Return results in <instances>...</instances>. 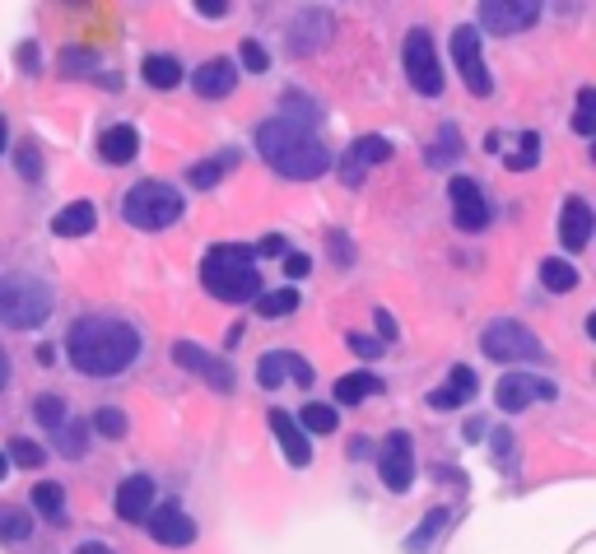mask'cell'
Listing matches in <instances>:
<instances>
[{"instance_id":"681fc988","label":"cell","mask_w":596,"mask_h":554,"mask_svg":"<svg viewBox=\"0 0 596 554\" xmlns=\"http://www.w3.org/2000/svg\"><path fill=\"white\" fill-rule=\"evenodd\" d=\"M5 475H10V457H5V452H0V480H5Z\"/></svg>"},{"instance_id":"7a4b0ae2","label":"cell","mask_w":596,"mask_h":554,"mask_svg":"<svg viewBox=\"0 0 596 554\" xmlns=\"http://www.w3.org/2000/svg\"><path fill=\"white\" fill-rule=\"evenodd\" d=\"M257 149L275 173L294 177V182H312V177H322L331 168V149L317 140V131L294 126L285 117H271V122L257 126Z\"/></svg>"},{"instance_id":"d6986e66","label":"cell","mask_w":596,"mask_h":554,"mask_svg":"<svg viewBox=\"0 0 596 554\" xmlns=\"http://www.w3.org/2000/svg\"><path fill=\"white\" fill-rule=\"evenodd\" d=\"M117 513H122L126 522H145V517L154 513V480H149V475L122 480V489H117Z\"/></svg>"},{"instance_id":"4dcf8cb0","label":"cell","mask_w":596,"mask_h":554,"mask_svg":"<svg viewBox=\"0 0 596 554\" xmlns=\"http://www.w3.org/2000/svg\"><path fill=\"white\" fill-rule=\"evenodd\" d=\"M94 429L103 433V438H112V443H117V438H126V433H131V419H126V410L103 406V410L94 415Z\"/></svg>"},{"instance_id":"e575fe53","label":"cell","mask_w":596,"mask_h":554,"mask_svg":"<svg viewBox=\"0 0 596 554\" xmlns=\"http://www.w3.org/2000/svg\"><path fill=\"white\" fill-rule=\"evenodd\" d=\"M33 415H38V424H47V429H61V424H66V401H61V396H38V401H33Z\"/></svg>"},{"instance_id":"9c48e42d","label":"cell","mask_w":596,"mask_h":554,"mask_svg":"<svg viewBox=\"0 0 596 554\" xmlns=\"http://www.w3.org/2000/svg\"><path fill=\"white\" fill-rule=\"evenodd\" d=\"M452 56H457V66H461V80H466V89H471L475 98H485L489 89H494V80H489L485 61H480V28L461 24L457 33H452Z\"/></svg>"},{"instance_id":"d4e9b609","label":"cell","mask_w":596,"mask_h":554,"mask_svg":"<svg viewBox=\"0 0 596 554\" xmlns=\"http://www.w3.org/2000/svg\"><path fill=\"white\" fill-rule=\"evenodd\" d=\"M541 284L550 294H573V289H578V271H573L569 261L550 257V261H541Z\"/></svg>"},{"instance_id":"1f68e13d","label":"cell","mask_w":596,"mask_h":554,"mask_svg":"<svg viewBox=\"0 0 596 554\" xmlns=\"http://www.w3.org/2000/svg\"><path fill=\"white\" fill-rule=\"evenodd\" d=\"M443 522H447V508H434V513L420 522V531H410V536H406V550H410V554H424V545L434 541Z\"/></svg>"},{"instance_id":"277c9868","label":"cell","mask_w":596,"mask_h":554,"mask_svg":"<svg viewBox=\"0 0 596 554\" xmlns=\"http://www.w3.org/2000/svg\"><path fill=\"white\" fill-rule=\"evenodd\" d=\"M52 289L38 275H0V322L14 331H33L52 317Z\"/></svg>"},{"instance_id":"6da1fadb","label":"cell","mask_w":596,"mask_h":554,"mask_svg":"<svg viewBox=\"0 0 596 554\" xmlns=\"http://www.w3.org/2000/svg\"><path fill=\"white\" fill-rule=\"evenodd\" d=\"M66 354L84 378H117V373H126V368L136 364L140 331L131 322H122V317L94 312V317H80V322L70 326Z\"/></svg>"},{"instance_id":"f6af8a7d","label":"cell","mask_w":596,"mask_h":554,"mask_svg":"<svg viewBox=\"0 0 596 554\" xmlns=\"http://www.w3.org/2000/svg\"><path fill=\"white\" fill-rule=\"evenodd\" d=\"M275 252H285V238H280V233H271V238L261 243V257H275Z\"/></svg>"},{"instance_id":"74e56055","label":"cell","mask_w":596,"mask_h":554,"mask_svg":"<svg viewBox=\"0 0 596 554\" xmlns=\"http://www.w3.org/2000/svg\"><path fill=\"white\" fill-rule=\"evenodd\" d=\"M238 61H243L252 75H266V70H271V56H266V47H261L257 38H247L243 47H238Z\"/></svg>"},{"instance_id":"d590c367","label":"cell","mask_w":596,"mask_h":554,"mask_svg":"<svg viewBox=\"0 0 596 554\" xmlns=\"http://www.w3.org/2000/svg\"><path fill=\"white\" fill-rule=\"evenodd\" d=\"M573 131H578V136H592V131H596V89H583V94H578Z\"/></svg>"},{"instance_id":"d6a6232c","label":"cell","mask_w":596,"mask_h":554,"mask_svg":"<svg viewBox=\"0 0 596 554\" xmlns=\"http://www.w3.org/2000/svg\"><path fill=\"white\" fill-rule=\"evenodd\" d=\"M285 122H294V126H308V131H312V126L322 122V112H317V108H308V98H303V94H294V89H289V94H285Z\"/></svg>"},{"instance_id":"7dc6e473","label":"cell","mask_w":596,"mask_h":554,"mask_svg":"<svg viewBox=\"0 0 596 554\" xmlns=\"http://www.w3.org/2000/svg\"><path fill=\"white\" fill-rule=\"evenodd\" d=\"M378 326H382V336H387V340L396 336V322H392V312H378Z\"/></svg>"},{"instance_id":"83f0119b","label":"cell","mask_w":596,"mask_h":554,"mask_svg":"<svg viewBox=\"0 0 596 554\" xmlns=\"http://www.w3.org/2000/svg\"><path fill=\"white\" fill-rule=\"evenodd\" d=\"M233 163H238V154H219V159H205V163H196V168H191V187H201V191H210L219 182V177H224V168H233Z\"/></svg>"},{"instance_id":"4316f807","label":"cell","mask_w":596,"mask_h":554,"mask_svg":"<svg viewBox=\"0 0 596 554\" xmlns=\"http://www.w3.org/2000/svg\"><path fill=\"white\" fill-rule=\"evenodd\" d=\"M56 438H61V457H84V447H89V424L84 419H66L61 429H52Z\"/></svg>"},{"instance_id":"ee69618b","label":"cell","mask_w":596,"mask_h":554,"mask_svg":"<svg viewBox=\"0 0 596 554\" xmlns=\"http://www.w3.org/2000/svg\"><path fill=\"white\" fill-rule=\"evenodd\" d=\"M196 10H201L205 19H224V14H229V0H196Z\"/></svg>"},{"instance_id":"4fadbf2b","label":"cell","mask_w":596,"mask_h":554,"mask_svg":"<svg viewBox=\"0 0 596 554\" xmlns=\"http://www.w3.org/2000/svg\"><path fill=\"white\" fill-rule=\"evenodd\" d=\"M447 191H452V205H457V229H466V233L485 229V224H489V205H485L480 182H475V177H452Z\"/></svg>"},{"instance_id":"5b68a950","label":"cell","mask_w":596,"mask_h":554,"mask_svg":"<svg viewBox=\"0 0 596 554\" xmlns=\"http://www.w3.org/2000/svg\"><path fill=\"white\" fill-rule=\"evenodd\" d=\"M122 215L131 229L159 233L168 224H177V215H182V191L168 187V182H136V187L126 191Z\"/></svg>"},{"instance_id":"60d3db41","label":"cell","mask_w":596,"mask_h":554,"mask_svg":"<svg viewBox=\"0 0 596 554\" xmlns=\"http://www.w3.org/2000/svg\"><path fill=\"white\" fill-rule=\"evenodd\" d=\"M308 271H312V261L303 257V252H289V257H285V275H289V280H303Z\"/></svg>"},{"instance_id":"836d02e7","label":"cell","mask_w":596,"mask_h":554,"mask_svg":"<svg viewBox=\"0 0 596 554\" xmlns=\"http://www.w3.org/2000/svg\"><path fill=\"white\" fill-rule=\"evenodd\" d=\"M303 429L308 433H336V406H322V401L303 406Z\"/></svg>"},{"instance_id":"8d00e7d4","label":"cell","mask_w":596,"mask_h":554,"mask_svg":"<svg viewBox=\"0 0 596 554\" xmlns=\"http://www.w3.org/2000/svg\"><path fill=\"white\" fill-rule=\"evenodd\" d=\"M10 461H14V466H24V471H38L42 461H47V452H42L38 443H28V438H14V443H10Z\"/></svg>"},{"instance_id":"ac0fdd59","label":"cell","mask_w":596,"mask_h":554,"mask_svg":"<svg viewBox=\"0 0 596 554\" xmlns=\"http://www.w3.org/2000/svg\"><path fill=\"white\" fill-rule=\"evenodd\" d=\"M191 84H196V94H201V98H229L233 84H238V66H233L229 56H215V61L196 66Z\"/></svg>"},{"instance_id":"f907efd6","label":"cell","mask_w":596,"mask_h":554,"mask_svg":"<svg viewBox=\"0 0 596 554\" xmlns=\"http://www.w3.org/2000/svg\"><path fill=\"white\" fill-rule=\"evenodd\" d=\"M5 136H10V131H5V117H0V149H5Z\"/></svg>"},{"instance_id":"8992f818","label":"cell","mask_w":596,"mask_h":554,"mask_svg":"<svg viewBox=\"0 0 596 554\" xmlns=\"http://www.w3.org/2000/svg\"><path fill=\"white\" fill-rule=\"evenodd\" d=\"M480 350L494 364H522V359H541L545 345L536 340V331H527L522 322H489L480 331Z\"/></svg>"},{"instance_id":"c3c4849f","label":"cell","mask_w":596,"mask_h":554,"mask_svg":"<svg viewBox=\"0 0 596 554\" xmlns=\"http://www.w3.org/2000/svg\"><path fill=\"white\" fill-rule=\"evenodd\" d=\"M75 554H112V550H108V545H103V541H84Z\"/></svg>"},{"instance_id":"484cf974","label":"cell","mask_w":596,"mask_h":554,"mask_svg":"<svg viewBox=\"0 0 596 554\" xmlns=\"http://www.w3.org/2000/svg\"><path fill=\"white\" fill-rule=\"evenodd\" d=\"M33 508H38L42 517H52V522H61V517H66V489L52 485V480H42V485H33Z\"/></svg>"},{"instance_id":"ffe728a7","label":"cell","mask_w":596,"mask_h":554,"mask_svg":"<svg viewBox=\"0 0 596 554\" xmlns=\"http://www.w3.org/2000/svg\"><path fill=\"white\" fill-rule=\"evenodd\" d=\"M271 429H275V438H280V447H285L289 466H308V461H312V443L303 438V429L294 424V415H285V410H271Z\"/></svg>"},{"instance_id":"30bf717a","label":"cell","mask_w":596,"mask_h":554,"mask_svg":"<svg viewBox=\"0 0 596 554\" xmlns=\"http://www.w3.org/2000/svg\"><path fill=\"white\" fill-rule=\"evenodd\" d=\"M173 364L187 368V373H196V378H205L215 392H233V368L219 364L215 354H205L201 345H191V340H177L173 345Z\"/></svg>"},{"instance_id":"f35d334b","label":"cell","mask_w":596,"mask_h":554,"mask_svg":"<svg viewBox=\"0 0 596 554\" xmlns=\"http://www.w3.org/2000/svg\"><path fill=\"white\" fill-rule=\"evenodd\" d=\"M536 131H527V136H522V149H517V154H508V168H513V173H522V168H536V154H541V145H536Z\"/></svg>"},{"instance_id":"2e32d148","label":"cell","mask_w":596,"mask_h":554,"mask_svg":"<svg viewBox=\"0 0 596 554\" xmlns=\"http://www.w3.org/2000/svg\"><path fill=\"white\" fill-rule=\"evenodd\" d=\"M592 224H596L592 205H587L583 196H569V201H564V215H559V238H564V247H569V252H583L587 238H592Z\"/></svg>"},{"instance_id":"ab89813d","label":"cell","mask_w":596,"mask_h":554,"mask_svg":"<svg viewBox=\"0 0 596 554\" xmlns=\"http://www.w3.org/2000/svg\"><path fill=\"white\" fill-rule=\"evenodd\" d=\"M461 401H466V396H461L457 387H452V382H447V387H434V392H429V406H434V410H457Z\"/></svg>"},{"instance_id":"7c38bea8","label":"cell","mask_w":596,"mask_h":554,"mask_svg":"<svg viewBox=\"0 0 596 554\" xmlns=\"http://www.w3.org/2000/svg\"><path fill=\"white\" fill-rule=\"evenodd\" d=\"M555 396V382L545 378H531V373H508V378H499V387H494V401H499V410H527L531 401H550Z\"/></svg>"},{"instance_id":"cb8c5ba5","label":"cell","mask_w":596,"mask_h":554,"mask_svg":"<svg viewBox=\"0 0 596 554\" xmlns=\"http://www.w3.org/2000/svg\"><path fill=\"white\" fill-rule=\"evenodd\" d=\"M149 89H177L182 84V66H177L173 56H145V66H140Z\"/></svg>"},{"instance_id":"5bb4252c","label":"cell","mask_w":596,"mask_h":554,"mask_svg":"<svg viewBox=\"0 0 596 554\" xmlns=\"http://www.w3.org/2000/svg\"><path fill=\"white\" fill-rule=\"evenodd\" d=\"M285 378H294L298 387H308L312 382V368H308V359L303 354H294V350H271V354H261V364H257V382L271 392V387H280Z\"/></svg>"},{"instance_id":"f546056e","label":"cell","mask_w":596,"mask_h":554,"mask_svg":"<svg viewBox=\"0 0 596 554\" xmlns=\"http://www.w3.org/2000/svg\"><path fill=\"white\" fill-rule=\"evenodd\" d=\"M28 531H33V513L0 508V541H28Z\"/></svg>"},{"instance_id":"e0dca14e","label":"cell","mask_w":596,"mask_h":554,"mask_svg":"<svg viewBox=\"0 0 596 554\" xmlns=\"http://www.w3.org/2000/svg\"><path fill=\"white\" fill-rule=\"evenodd\" d=\"M387 159H392V140L364 136V140H354V149L345 154V163H340V173H345V182H350V187H359V182H364L368 163H387Z\"/></svg>"},{"instance_id":"9a60e30c","label":"cell","mask_w":596,"mask_h":554,"mask_svg":"<svg viewBox=\"0 0 596 554\" xmlns=\"http://www.w3.org/2000/svg\"><path fill=\"white\" fill-rule=\"evenodd\" d=\"M149 536L159 545H191L196 541V522H191L177 503H163V508L149 513Z\"/></svg>"},{"instance_id":"3957f363","label":"cell","mask_w":596,"mask_h":554,"mask_svg":"<svg viewBox=\"0 0 596 554\" xmlns=\"http://www.w3.org/2000/svg\"><path fill=\"white\" fill-rule=\"evenodd\" d=\"M201 284L210 289L215 298L224 303H252L261 289V275H257V257L252 247L243 243H224V247H210L201 261Z\"/></svg>"},{"instance_id":"7402d4cb","label":"cell","mask_w":596,"mask_h":554,"mask_svg":"<svg viewBox=\"0 0 596 554\" xmlns=\"http://www.w3.org/2000/svg\"><path fill=\"white\" fill-rule=\"evenodd\" d=\"M94 224H98L94 205L75 201V205H66V210L52 219V233H56V238H84V233H94Z\"/></svg>"},{"instance_id":"44dd1931","label":"cell","mask_w":596,"mask_h":554,"mask_svg":"<svg viewBox=\"0 0 596 554\" xmlns=\"http://www.w3.org/2000/svg\"><path fill=\"white\" fill-rule=\"evenodd\" d=\"M98 154L108 163H131L140 154V131L136 126H108L103 140H98Z\"/></svg>"},{"instance_id":"603a6c76","label":"cell","mask_w":596,"mask_h":554,"mask_svg":"<svg viewBox=\"0 0 596 554\" xmlns=\"http://www.w3.org/2000/svg\"><path fill=\"white\" fill-rule=\"evenodd\" d=\"M373 396H382V378H373V373H345L336 382V401H345V406H364Z\"/></svg>"},{"instance_id":"f1b7e54d","label":"cell","mask_w":596,"mask_h":554,"mask_svg":"<svg viewBox=\"0 0 596 554\" xmlns=\"http://www.w3.org/2000/svg\"><path fill=\"white\" fill-rule=\"evenodd\" d=\"M252 303H257L261 317H285V312L298 308V289H271V294H257Z\"/></svg>"},{"instance_id":"7bdbcfd3","label":"cell","mask_w":596,"mask_h":554,"mask_svg":"<svg viewBox=\"0 0 596 554\" xmlns=\"http://www.w3.org/2000/svg\"><path fill=\"white\" fill-rule=\"evenodd\" d=\"M19 173H24V177H38V173H42L38 149H19Z\"/></svg>"},{"instance_id":"b9f144b4","label":"cell","mask_w":596,"mask_h":554,"mask_svg":"<svg viewBox=\"0 0 596 554\" xmlns=\"http://www.w3.org/2000/svg\"><path fill=\"white\" fill-rule=\"evenodd\" d=\"M350 350L359 354V359H378L382 345H378V340H368V336H350Z\"/></svg>"},{"instance_id":"8fae6325","label":"cell","mask_w":596,"mask_h":554,"mask_svg":"<svg viewBox=\"0 0 596 554\" xmlns=\"http://www.w3.org/2000/svg\"><path fill=\"white\" fill-rule=\"evenodd\" d=\"M536 19H541L536 0H485L480 5V24L489 33H517V28H531Z\"/></svg>"},{"instance_id":"52a82bcc","label":"cell","mask_w":596,"mask_h":554,"mask_svg":"<svg viewBox=\"0 0 596 554\" xmlns=\"http://www.w3.org/2000/svg\"><path fill=\"white\" fill-rule=\"evenodd\" d=\"M401 61H406V80L415 84L424 98H438V94H443V66H438L434 33H429V28H415V33H410Z\"/></svg>"},{"instance_id":"bcb514c9","label":"cell","mask_w":596,"mask_h":554,"mask_svg":"<svg viewBox=\"0 0 596 554\" xmlns=\"http://www.w3.org/2000/svg\"><path fill=\"white\" fill-rule=\"evenodd\" d=\"M5 387H10V354L0 350V392H5Z\"/></svg>"},{"instance_id":"ba28073f","label":"cell","mask_w":596,"mask_h":554,"mask_svg":"<svg viewBox=\"0 0 596 554\" xmlns=\"http://www.w3.org/2000/svg\"><path fill=\"white\" fill-rule=\"evenodd\" d=\"M378 475L382 485L392 489V494H406L410 480H415V447H410V433H387V443L378 452Z\"/></svg>"}]
</instances>
